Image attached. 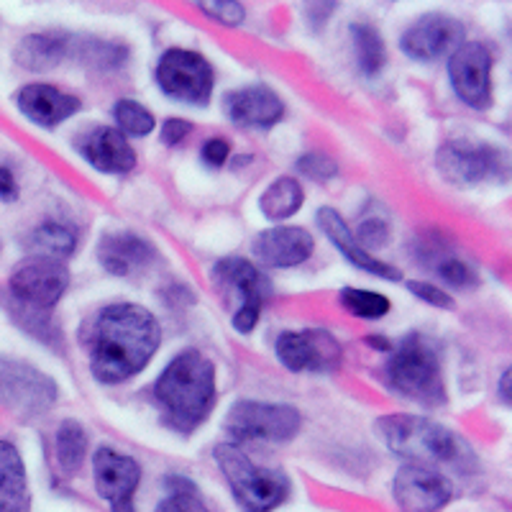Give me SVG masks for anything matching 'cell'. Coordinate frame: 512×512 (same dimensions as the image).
<instances>
[{"mask_svg":"<svg viewBox=\"0 0 512 512\" xmlns=\"http://www.w3.org/2000/svg\"><path fill=\"white\" fill-rule=\"evenodd\" d=\"M162 344L157 315L144 305L113 303L90 333V372L100 384H121L144 372Z\"/></svg>","mask_w":512,"mask_h":512,"instance_id":"6da1fadb","label":"cell"},{"mask_svg":"<svg viewBox=\"0 0 512 512\" xmlns=\"http://www.w3.org/2000/svg\"><path fill=\"white\" fill-rule=\"evenodd\" d=\"M162 423L180 436L198 431L216 405V367L198 349H185L169 361L154 382Z\"/></svg>","mask_w":512,"mask_h":512,"instance_id":"7a4b0ae2","label":"cell"},{"mask_svg":"<svg viewBox=\"0 0 512 512\" xmlns=\"http://www.w3.org/2000/svg\"><path fill=\"white\" fill-rule=\"evenodd\" d=\"M377 433L392 454L408 459V464H448L456 469L474 466V451L464 438L441 423L408 413L384 415L377 423ZM436 469V466H433Z\"/></svg>","mask_w":512,"mask_h":512,"instance_id":"3957f363","label":"cell"},{"mask_svg":"<svg viewBox=\"0 0 512 512\" xmlns=\"http://www.w3.org/2000/svg\"><path fill=\"white\" fill-rule=\"evenodd\" d=\"M387 384L397 395L420 402L425 408L446 405V384H443L441 359L431 338L423 333H408L387 359Z\"/></svg>","mask_w":512,"mask_h":512,"instance_id":"277c9868","label":"cell"},{"mask_svg":"<svg viewBox=\"0 0 512 512\" xmlns=\"http://www.w3.org/2000/svg\"><path fill=\"white\" fill-rule=\"evenodd\" d=\"M223 479L246 512H272L290 495V479L277 469L256 466L236 443H221L213 451Z\"/></svg>","mask_w":512,"mask_h":512,"instance_id":"5b68a950","label":"cell"},{"mask_svg":"<svg viewBox=\"0 0 512 512\" xmlns=\"http://www.w3.org/2000/svg\"><path fill=\"white\" fill-rule=\"evenodd\" d=\"M213 285L218 287L223 297L236 300V310H233V328L239 333H251L259 323L264 303H267L269 280L262 274V269L251 264L244 256H226L221 262L213 264Z\"/></svg>","mask_w":512,"mask_h":512,"instance_id":"8992f818","label":"cell"},{"mask_svg":"<svg viewBox=\"0 0 512 512\" xmlns=\"http://www.w3.org/2000/svg\"><path fill=\"white\" fill-rule=\"evenodd\" d=\"M154 80L167 98L195 105V108H205L210 103L213 85H216V75L208 59L200 52L182 47L167 49L159 57Z\"/></svg>","mask_w":512,"mask_h":512,"instance_id":"52a82bcc","label":"cell"},{"mask_svg":"<svg viewBox=\"0 0 512 512\" xmlns=\"http://www.w3.org/2000/svg\"><path fill=\"white\" fill-rule=\"evenodd\" d=\"M303 418L285 402L239 400L226 418V433L233 441L287 443L300 433Z\"/></svg>","mask_w":512,"mask_h":512,"instance_id":"ba28073f","label":"cell"},{"mask_svg":"<svg viewBox=\"0 0 512 512\" xmlns=\"http://www.w3.org/2000/svg\"><path fill=\"white\" fill-rule=\"evenodd\" d=\"M57 382L26 361L0 356V405L18 418H39L57 402Z\"/></svg>","mask_w":512,"mask_h":512,"instance_id":"9c48e42d","label":"cell"},{"mask_svg":"<svg viewBox=\"0 0 512 512\" xmlns=\"http://www.w3.org/2000/svg\"><path fill=\"white\" fill-rule=\"evenodd\" d=\"M11 295L29 313H49L70 287L67 264L47 256H26L11 272Z\"/></svg>","mask_w":512,"mask_h":512,"instance_id":"30bf717a","label":"cell"},{"mask_svg":"<svg viewBox=\"0 0 512 512\" xmlns=\"http://www.w3.org/2000/svg\"><path fill=\"white\" fill-rule=\"evenodd\" d=\"M436 167L454 185H479L507 172L505 152L472 139L446 141L436 154Z\"/></svg>","mask_w":512,"mask_h":512,"instance_id":"8fae6325","label":"cell"},{"mask_svg":"<svg viewBox=\"0 0 512 512\" xmlns=\"http://www.w3.org/2000/svg\"><path fill=\"white\" fill-rule=\"evenodd\" d=\"M274 354L282 367L290 372H313L328 374L336 372L344 359V349L338 338L323 328H305V331H285L280 333Z\"/></svg>","mask_w":512,"mask_h":512,"instance_id":"7c38bea8","label":"cell"},{"mask_svg":"<svg viewBox=\"0 0 512 512\" xmlns=\"http://www.w3.org/2000/svg\"><path fill=\"white\" fill-rule=\"evenodd\" d=\"M448 80L461 103L487 111L492 105V54L482 41H461L451 52Z\"/></svg>","mask_w":512,"mask_h":512,"instance_id":"4fadbf2b","label":"cell"},{"mask_svg":"<svg viewBox=\"0 0 512 512\" xmlns=\"http://www.w3.org/2000/svg\"><path fill=\"white\" fill-rule=\"evenodd\" d=\"M93 479L111 512H134V495L141 482V466L134 456L100 446L93 456Z\"/></svg>","mask_w":512,"mask_h":512,"instance_id":"5bb4252c","label":"cell"},{"mask_svg":"<svg viewBox=\"0 0 512 512\" xmlns=\"http://www.w3.org/2000/svg\"><path fill=\"white\" fill-rule=\"evenodd\" d=\"M464 41V24L448 13H423L400 36V49L415 62H436Z\"/></svg>","mask_w":512,"mask_h":512,"instance_id":"9a60e30c","label":"cell"},{"mask_svg":"<svg viewBox=\"0 0 512 512\" xmlns=\"http://www.w3.org/2000/svg\"><path fill=\"white\" fill-rule=\"evenodd\" d=\"M400 512H441L454 497V484L438 469L423 464H405L392 484Z\"/></svg>","mask_w":512,"mask_h":512,"instance_id":"2e32d148","label":"cell"},{"mask_svg":"<svg viewBox=\"0 0 512 512\" xmlns=\"http://www.w3.org/2000/svg\"><path fill=\"white\" fill-rule=\"evenodd\" d=\"M77 152L93 169L103 175H128L136 167L134 146L126 136L111 126H93L77 136Z\"/></svg>","mask_w":512,"mask_h":512,"instance_id":"e0dca14e","label":"cell"},{"mask_svg":"<svg viewBox=\"0 0 512 512\" xmlns=\"http://www.w3.org/2000/svg\"><path fill=\"white\" fill-rule=\"evenodd\" d=\"M223 111L231 118L233 126L239 128H267L277 126L285 116V103L267 85H249V88L231 90L223 98Z\"/></svg>","mask_w":512,"mask_h":512,"instance_id":"ac0fdd59","label":"cell"},{"mask_svg":"<svg viewBox=\"0 0 512 512\" xmlns=\"http://www.w3.org/2000/svg\"><path fill=\"white\" fill-rule=\"evenodd\" d=\"M98 262L113 277H136L157 262V249L139 233H105L98 241Z\"/></svg>","mask_w":512,"mask_h":512,"instance_id":"d6986e66","label":"cell"},{"mask_svg":"<svg viewBox=\"0 0 512 512\" xmlns=\"http://www.w3.org/2000/svg\"><path fill=\"white\" fill-rule=\"evenodd\" d=\"M315 239L300 226H274L254 239V256L269 269L300 267L313 256Z\"/></svg>","mask_w":512,"mask_h":512,"instance_id":"ffe728a7","label":"cell"},{"mask_svg":"<svg viewBox=\"0 0 512 512\" xmlns=\"http://www.w3.org/2000/svg\"><path fill=\"white\" fill-rule=\"evenodd\" d=\"M16 105L24 118H29L36 126L57 128L59 123L70 121L80 111L82 100L47 82H31L16 93Z\"/></svg>","mask_w":512,"mask_h":512,"instance_id":"44dd1931","label":"cell"},{"mask_svg":"<svg viewBox=\"0 0 512 512\" xmlns=\"http://www.w3.org/2000/svg\"><path fill=\"white\" fill-rule=\"evenodd\" d=\"M318 226H320V231L326 233L328 241H331V244L336 246L341 254H344L346 262L354 264V267L361 269V272H367L369 277H377V280H390V282H397L402 277L400 269L392 267V264H387V262H382V259H377V256H372L369 251H364L359 244H356L354 233H351V228L346 226L344 216H341L336 208H320L318 210Z\"/></svg>","mask_w":512,"mask_h":512,"instance_id":"7402d4cb","label":"cell"},{"mask_svg":"<svg viewBox=\"0 0 512 512\" xmlns=\"http://www.w3.org/2000/svg\"><path fill=\"white\" fill-rule=\"evenodd\" d=\"M0 512H29L24 456L8 438H0Z\"/></svg>","mask_w":512,"mask_h":512,"instance_id":"603a6c76","label":"cell"},{"mask_svg":"<svg viewBox=\"0 0 512 512\" xmlns=\"http://www.w3.org/2000/svg\"><path fill=\"white\" fill-rule=\"evenodd\" d=\"M67 52H70V36L29 34L16 44L13 59L26 72H49L62 64Z\"/></svg>","mask_w":512,"mask_h":512,"instance_id":"cb8c5ba5","label":"cell"},{"mask_svg":"<svg viewBox=\"0 0 512 512\" xmlns=\"http://www.w3.org/2000/svg\"><path fill=\"white\" fill-rule=\"evenodd\" d=\"M26 246L31 256H47V259L64 262L77 249V228L67 221H44L31 231Z\"/></svg>","mask_w":512,"mask_h":512,"instance_id":"d4e9b609","label":"cell"},{"mask_svg":"<svg viewBox=\"0 0 512 512\" xmlns=\"http://www.w3.org/2000/svg\"><path fill=\"white\" fill-rule=\"evenodd\" d=\"M305 192L295 177H277L259 198V210L267 221H287L303 208Z\"/></svg>","mask_w":512,"mask_h":512,"instance_id":"484cf974","label":"cell"},{"mask_svg":"<svg viewBox=\"0 0 512 512\" xmlns=\"http://www.w3.org/2000/svg\"><path fill=\"white\" fill-rule=\"evenodd\" d=\"M88 451V433L77 420L67 418L59 423L54 433V454H57V466L64 477H75L82 469Z\"/></svg>","mask_w":512,"mask_h":512,"instance_id":"4316f807","label":"cell"},{"mask_svg":"<svg viewBox=\"0 0 512 512\" xmlns=\"http://www.w3.org/2000/svg\"><path fill=\"white\" fill-rule=\"evenodd\" d=\"M351 44H354L356 62L367 77H377L387 64V49L379 31L369 24L351 26Z\"/></svg>","mask_w":512,"mask_h":512,"instance_id":"83f0119b","label":"cell"},{"mask_svg":"<svg viewBox=\"0 0 512 512\" xmlns=\"http://www.w3.org/2000/svg\"><path fill=\"white\" fill-rule=\"evenodd\" d=\"M167 495L159 500L154 512H208L200 487L187 477H169L164 482Z\"/></svg>","mask_w":512,"mask_h":512,"instance_id":"f1b7e54d","label":"cell"},{"mask_svg":"<svg viewBox=\"0 0 512 512\" xmlns=\"http://www.w3.org/2000/svg\"><path fill=\"white\" fill-rule=\"evenodd\" d=\"M113 118L118 123V131L123 136H134V139H144L154 131V113L149 108H144L136 100L121 98L116 105H113Z\"/></svg>","mask_w":512,"mask_h":512,"instance_id":"f546056e","label":"cell"},{"mask_svg":"<svg viewBox=\"0 0 512 512\" xmlns=\"http://www.w3.org/2000/svg\"><path fill=\"white\" fill-rule=\"evenodd\" d=\"M338 300L349 310L351 315L361 320H377L382 315L390 313V300L379 292L372 290H359V287H344V290L338 292Z\"/></svg>","mask_w":512,"mask_h":512,"instance_id":"4dcf8cb0","label":"cell"},{"mask_svg":"<svg viewBox=\"0 0 512 512\" xmlns=\"http://www.w3.org/2000/svg\"><path fill=\"white\" fill-rule=\"evenodd\" d=\"M77 54H80V59H85L88 67H93V70L98 72L118 70V67L126 62V47L100 39H82L80 52Z\"/></svg>","mask_w":512,"mask_h":512,"instance_id":"1f68e13d","label":"cell"},{"mask_svg":"<svg viewBox=\"0 0 512 512\" xmlns=\"http://www.w3.org/2000/svg\"><path fill=\"white\" fill-rule=\"evenodd\" d=\"M433 269H436V274L446 285L456 287V290H469V287L477 285V274L469 269V264L461 262L459 256L454 254H441V259H436Z\"/></svg>","mask_w":512,"mask_h":512,"instance_id":"d6a6232c","label":"cell"},{"mask_svg":"<svg viewBox=\"0 0 512 512\" xmlns=\"http://www.w3.org/2000/svg\"><path fill=\"white\" fill-rule=\"evenodd\" d=\"M295 169L300 175H305L313 182H328L338 175L336 159H331L328 154L320 152H308L295 162Z\"/></svg>","mask_w":512,"mask_h":512,"instance_id":"836d02e7","label":"cell"},{"mask_svg":"<svg viewBox=\"0 0 512 512\" xmlns=\"http://www.w3.org/2000/svg\"><path fill=\"white\" fill-rule=\"evenodd\" d=\"M200 11L208 18H213L216 24L228 26V29H236V26L244 24L246 8L236 0H208V3H198Z\"/></svg>","mask_w":512,"mask_h":512,"instance_id":"e575fe53","label":"cell"},{"mask_svg":"<svg viewBox=\"0 0 512 512\" xmlns=\"http://www.w3.org/2000/svg\"><path fill=\"white\" fill-rule=\"evenodd\" d=\"M354 239L364 251L382 249L390 241V226L382 218H369V221L359 223V231H356Z\"/></svg>","mask_w":512,"mask_h":512,"instance_id":"d590c367","label":"cell"},{"mask_svg":"<svg viewBox=\"0 0 512 512\" xmlns=\"http://www.w3.org/2000/svg\"><path fill=\"white\" fill-rule=\"evenodd\" d=\"M408 290L413 292V295L418 297V300H423V303L433 305V308L454 310V297L448 295V292H443L441 287L431 285V282L413 280V282H408Z\"/></svg>","mask_w":512,"mask_h":512,"instance_id":"8d00e7d4","label":"cell"},{"mask_svg":"<svg viewBox=\"0 0 512 512\" xmlns=\"http://www.w3.org/2000/svg\"><path fill=\"white\" fill-rule=\"evenodd\" d=\"M228 157H231V144L226 139H218V136L205 141L203 149H200V159L210 169H221L228 162Z\"/></svg>","mask_w":512,"mask_h":512,"instance_id":"74e56055","label":"cell"},{"mask_svg":"<svg viewBox=\"0 0 512 512\" xmlns=\"http://www.w3.org/2000/svg\"><path fill=\"white\" fill-rule=\"evenodd\" d=\"M192 123L185 118H167L162 126V144L164 146H177L190 136Z\"/></svg>","mask_w":512,"mask_h":512,"instance_id":"f35d334b","label":"cell"},{"mask_svg":"<svg viewBox=\"0 0 512 512\" xmlns=\"http://www.w3.org/2000/svg\"><path fill=\"white\" fill-rule=\"evenodd\" d=\"M16 198H18L16 175H13L11 167L0 164V200H3V203H13Z\"/></svg>","mask_w":512,"mask_h":512,"instance_id":"ab89813d","label":"cell"},{"mask_svg":"<svg viewBox=\"0 0 512 512\" xmlns=\"http://www.w3.org/2000/svg\"><path fill=\"white\" fill-rule=\"evenodd\" d=\"M333 11H336V3H313V6L305 8V18H308V21H313L315 16H320V26H323V21H326V18H331Z\"/></svg>","mask_w":512,"mask_h":512,"instance_id":"60d3db41","label":"cell"},{"mask_svg":"<svg viewBox=\"0 0 512 512\" xmlns=\"http://www.w3.org/2000/svg\"><path fill=\"white\" fill-rule=\"evenodd\" d=\"M367 344L374 346V349H379V351H392L390 341H382V336H369Z\"/></svg>","mask_w":512,"mask_h":512,"instance_id":"b9f144b4","label":"cell"},{"mask_svg":"<svg viewBox=\"0 0 512 512\" xmlns=\"http://www.w3.org/2000/svg\"><path fill=\"white\" fill-rule=\"evenodd\" d=\"M507 382H510V372H502V377H500V395H502V402H510V397H507Z\"/></svg>","mask_w":512,"mask_h":512,"instance_id":"7bdbcfd3","label":"cell"}]
</instances>
